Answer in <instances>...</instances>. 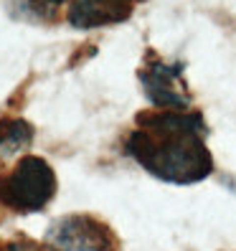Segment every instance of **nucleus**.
Masks as SVG:
<instances>
[{"label":"nucleus","instance_id":"obj_1","mask_svg":"<svg viewBox=\"0 0 236 251\" xmlns=\"http://www.w3.org/2000/svg\"><path fill=\"white\" fill-rule=\"evenodd\" d=\"M125 152L150 175L190 185L213 173V157L206 147V122L198 112H142L137 127L125 140Z\"/></svg>","mask_w":236,"mask_h":251},{"label":"nucleus","instance_id":"obj_2","mask_svg":"<svg viewBox=\"0 0 236 251\" xmlns=\"http://www.w3.org/2000/svg\"><path fill=\"white\" fill-rule=\"evenodd\" d=\"M56 196L53 168L43 157L23 155L0 175V205L16 213H38Z\"/></svg>","mask_w":236,"mask_h":251},{"label":"nucleus","instance_id":"obj_3","mask_svg":"<svg viewBox=\"0 0 236 251\" xmlns=\"http://www.w3.org/2000/svg\"><path fill=\"white\" fill-rule=\"evenodd\" d=\"M46 251H117V239L102 221L86 213L64 216L46 231Z\"/></svg>","mask_w":236,"mask_h":251},{"label":"nucleus","instance_id":"obj_4","mask_svg":"<svg viewBox=\"0 0 236 251\" xmlns=\"http://www.w3.org/2000/svg\"><path fill=\"white\" fill-rule=\"evenodd\" d=\"M140 84L145 89V97L157 109L185 112L190 107V94L183 81L181 61H163L160 56H155L150 51L140 69Z\"/></svg>","mask_w":236,"mask_h":251},{"label":"nucleus","instance_id":"obj_5","mask_svg":"<svg viewBox=\"0 0 236 251\" xmlns=\"http://www.w3.org/2000/svg\"><path fill=\"white\" fill-rule=\"evenodd\" d=\"M137 3L140 0H74L66 21L79 31L117 25L132 16Z\"/></svg>","mask_w":236,"mask_h":251},{"label":"nucleus","instance_id":"obj_6","mask_svg":"<svg viewBox=\"0 0 236 251\" xmlns=\"http://www.w3.org/2000/svg\"><path fill=\"white\" fill-rule=\"evenodd\" d=\"M33 142V127L21 117H3L0 120V168L10 157L26 152Z\"/></svg>","mask_w":236,"mask_h":251},{"label":"nucleus","instance_id":"obj_7","mask_svg":"<svg viewBox=\"0 0 236 251\" xmlns=\"http://www.w3.org/2000/svg\"><path fill=\"white\" fill-rule=\"evenodd\" d=\"M61 3H66V0H21V8H26V10H46V13H51V8H58Z\"/></svg>","mask_w":236,"mask_h":251},{"label":"nucleus","instance_id":"obj_8","mask_svg":"<svg viewBox=\"0 0 236 251\" xmlns=\"http://www.w3.org/2000/svg\"><path fill=\"white\" fill-rule=\"evenodd\" d=\"M5 251H43V249L31 239H16V241H10L5 246Z\"/></svg>","mask_w":236,"mask_h":251}]
</instances>
